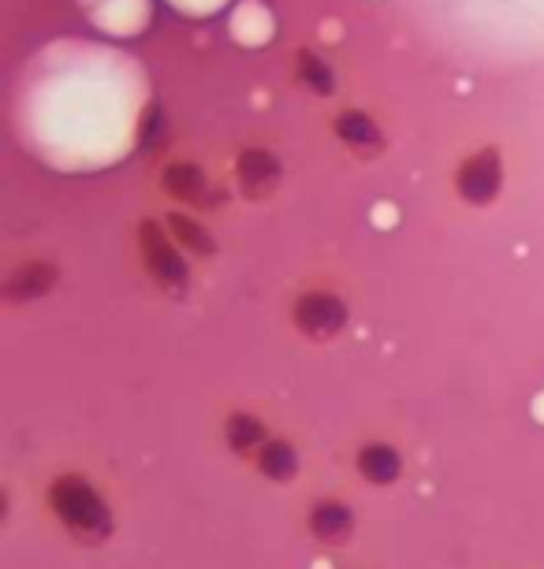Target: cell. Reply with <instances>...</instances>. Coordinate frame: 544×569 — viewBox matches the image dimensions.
<instances>
[{
    "label": "cell",
    "mask_w": 544,
    "mask_h": 569,
    "mask_svg": "<svg viewBox=\"0 0 544 569\" xmlns=\"http://www.w3.org/2000/svg\"><path fill=\"white\" fill-rule=\"evenodd\" d=\"M49 507L63 521L75 540L82 543H101L112 532V513L98 496V488L90 480H82L79 472H63L49 485Z\"/></svg>",
    "instance_id": "1"
},
{
    "label": "cell",
    "mask_w": 544,
    "mask_h": 569,
    "mask_svg": "<svg viewBox=\"0 0 544 569\" xmlns=\"http://www.w3.org/2000/svg\"><path fill=\"white\" fill-rule=\"evenodd\" d=\"M138 242H142V264H146V272L154 276V283L172 295L187 291V261L179 257V242H172L149 220L138 228Z\"/></svg>",
    "instance_id": "2"
},
{
    "label": "cell",
    "mask_w": 544,
    "mask_h": 569,
    "mask_svg": "<svg viewBox=\"0 0 544 569\" xmlns=\"http://www.w3.org/2000/svg\"><path fill=\"white\" fill-rule=\"evenodd\" d=\"M500 182H504V164L496 149H477L455 171V190L471 206H488L500 194Z\"/></svg>",
    "instance_id": "3"
},
{
    "label": "cell",
    "mask_w": 544,
    "mask_h": 569,
    "mask_svg": "<svg viewBox=\"0 0 544 569\" xmlns=\"http://www.w3.org/2000/svg\"><path fill=\"white\" fill-rule=\"evenodd\" d=\"M291 320L306 339L322 342V339L339 336V328L347 325V306L328 291H309L295 302Z\"/></svg>",
    "instance_id": "4"
},
{
    "label": "cell",
    "mask_w": 544,
    "mask_h": 569,
    "mask_svg": "<svg viewBox=\"0 0 544 569\" xmlns=\"http://www.w3.org/2000/svg\"><path fill=\"white\" fill-rule=\"evenodd\" d=\"M236 176H239L243 194L261 201L280 187V160H276L269 149H247V153H239L236 160Z\"/></svg>",
    "instance_id": "5"
},
{
    "label": "cell",
    "mask_w": 544,
    "mask_h": 569,
    "mask_svg": "<svg viewBox=\"0 0 544 569\" xmlns=\"http://www.w3.org/2000/svg\"><path fill=\"white\" fill-rule=\"evenodd\" d=\"M165 190L179 201H187V206H217L220 194L217 187L209 182V176L201 171L198 164H190V160H179V164H168L165 168Z\"/></svg>",
    "instance_id": "6"
},
{
    "label": "cell",
    "mask_w": 544,
    "mask_h": 569,
    "mask_svg": "<svg viewBox=\"0 0 544 569\" xmlns=\"http://www.w3.org/2000/svg\"><path fill=\"white\" fill-rule=\"evenodd\" d=\"M306 525H309V532H314L322 543H339V540H347L350 529H355V513H350L347 502L322 499L314 510H309Z\"/></svg>",
    "instance_id": "7"
},
{
    "label": "cell",
    "mask_w": 544,
    "mask_h": 569,
    "mask_svg": "<svg viewBox=\"0 0 544 569\" xmlns=\"http://www.w3.org/2000/svg\"><path fill=\"white\" fill-rule=\"evenodd\" d=\"M358 472L369 480V485H396L403 472V458L396 447L388 443H369L358 450Z\"/></svg>",
    "instance_id": "8"
},
{
    "label": "cell",
    "mask_w": 544,
    "mask_h": 569,
    "mask_svg": "<svg viewBox=\"0 0 544 569\" xmlns=\"http://www.w3.org/2000/svg\"><path fill=\"white\" fill-rule=\"evenodd\" d=\"M254 466H258L261 477L280 480L284 485V480H291L298 472V455L287 439H265V443L254 450Z\"/></svg>",
    "instance_id": "9"
},
{
    "label": "cell",
    "mask_w": 544,
    "mask_h": 569,
    "mask_svg": "<svg viewBox=\"0 0 544 569\" xmlns=\"http://www.w3.org/2000/svg\"><path fill=\"white\" fill-rule=\"evenodd\" d=\"M52 283H57V268L34 261V264H23L19 272H12V279H8V287H4V295H8V302H27V298L46 295Z\"/></svg>",
    "instance_id": "10"
},
{
    "label": "cell",
    "mask_w": 544,
    "mask_h": 569,
    "mask_svg": "<svg viewBox=\"0 0 544 569\" xmlns=\"http://www.w3.org/2000/svg\"><path fill=\"white\" fill-rule=\"evenodd\" d=\"M336 134L344 138L350 149H358V153H377V149L384 146L377 123H373L369 116H362V112L336 116Z\"/></svg>",
    "instance_id": "11"
},
{
    "label": "cell",
    "mask_w": 544,
    "mask_h": 569,
    "mask_svg": "<svg viewBox=\"0 0 544 569\" xmlns=\"http://www.w3.org/2000/svg\"><path fill=\"white\" fill-rule=\"evenodd\" d=\"M168 231H172V239L179 242V250H190L198 257H212L217 253V242H212V234L201 228L198 220L184 217V212H168Z\"/></svg>",
    "instance_id": "12"
},
{
    "label": "cell",
    "mask_w": 544,
    "mask_h": 569,
    "mask_svg": "<svg viewBox=\"0 0 544 569\" xmlns=\"http://www.w3.org/2000/svg\"><path fill=\"white\" fill-rule=\"evenodd\" d=\"M224 436H228V447L239 450V455H247V450H258L265 439H269L265 425L258 421V417H250V413H231L228 425H224Z\"/></svg>",
    "instance_id": "13"
},
{
    "label": "cell",
    "mask_w": 544,
    "mask_h": 569,
    "mask_svg": "<svg viewBox=\"0 0 544 569\" xmlns=\"http://www.w3.org/2000/svg\"><path fill=\"white\" fill-rule=\"evenodd\" d=\"M295 68H298V79H303L309 90L314 93H333L336 90V74H333V68L322 60V57H314L309 49H303L295 57Z\"/></svg>",
    "instance_id": "14"
}]
</instances>
